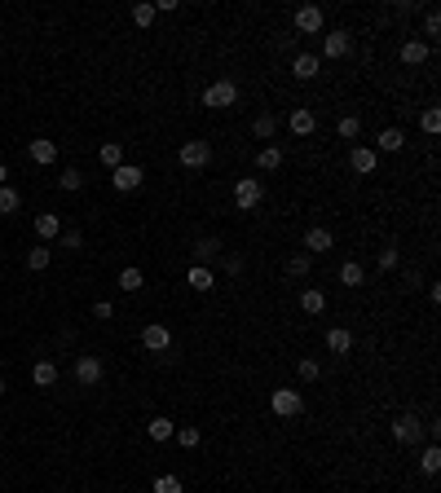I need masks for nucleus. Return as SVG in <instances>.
<instances>
[{
	"mask_svg": "<svg viewBox=\"0 0 441 493\" xmlns=\"http://www.w3.org/2000/svg\"><path fill=\"white\" fill-rule=\"evenodd\" d=\"M234 102H239V84L234 79H216L203 89V106H212V110H230Z\"/></svg>",
	"mask_w": 441,
	"mask_h": 493,
	"instance_id": "nucleus-1",
	"label": "nucleus"
},
{
	"mask_svg": "<svg viewBox=\"0 0 441 493\" xmlns=\"http://www.w3.org/2000/svg\"><path fill=\"white\" fill-rule=\"evenodd\" d=\"M269 405H274V414H278V418H296L300 410H305V397H300L296 388H274Z\"/></svg>",
	"mask_w": 441,
	"mask_h": 493,
	"instance_id": "nucleus-2",
	"label": "nucleus"
},
{
	"mask_svg": "<svg viewBox=\"0 0 441 493\" xmlns=\"http://www.w3.org/2000/svg\"><path fill=\"white\" fill-rule=\"evenodd\" d=\"M260 199H265V190H260L256 176H239V181H234V203H239V211H252Z\"/></svg>",
	"mask_w": 441,
	"mask_h": 493,
	"instance_id": "nucleus-3",
	"label": "nucleus"
},
{
	"mask_svg": "<svg viewBox=\"0 0 441 493\" xmlns=\"http://www.w3.org/2000/svg\"><path fill=\"white\" fill-rule=\"evenodd\" d=\"M102 374H106V365H102V357H75V384H84V388H93V384H102Z\"/></svg>",
	"mask_w": 441,
	"mask_h": 493,
	"instance_id": "nucleus-4",
	"label": "nucleus"
},
{
	"mask_svg": "<svg viewBox=\"0 0 441 493\" xmlns=\"http://www.w3.org/2000/svg\"><path fill=\"white\" fill-rule=\"evenodd\" d=\"M424 436V423L415 418V414H397L393 418V441H402V445H415Z\"/></svg>",
	"mask_w": 441,
	"mask_h": 493,
	"instance_id": "nucleus-5",
	"label": "nucleus"
},
{
	"mask_svg": "<svg viewBox=\"0 0 441 493\" xmlns=\"http://www.w3.org/2000/svg\"><path fill=\"white\" fill-rule=\"evenodd\" d=\"M142 181H146V172H142L137 163H119L115 172H110V185H115V190H124V194H128V190H137Z\"/></svg>",
	"mask_w": 441,
	"mask_h": 493,
	"instance_id": "nucleus-6",
	"label": "nucleus"
},
{
	"mask_svg": "<svg viewBox=\"0 0 441 493\" xmlns=\"http://www.w3.org/2000/svg\"><path fill=\"white\" fill-rule=\"evenodd\" d=\"M296 31L300 36H318L322 31V9L318 5H300L296 9Z\"/></svg>",
	"mask_w": 441,
	"mask_h": 493,
	"instance_id": "nucleus-7",
	"label": "nucleus"
},
{
	"mask_svg": "<svg viewBox=\"0 0 441 493\" xmlns=\"http://www.w3.org/2000/svg\"><path fill=\"white\" fill-rule=\"evenodd\" d=\"M181 163L186 167H208L212 163V146H208V141H186V146H181Z\"/></svg>",
	"mask_w": 441,
	"mask_h": 493,
	"instance_id": "nucleus-8",
	"label": "nucleus"
},
{
	"mask_svg": "<svg viewBox=\"0 0 441 493\" xmlns=\"http://www.w3.org/2000/svg\"><path fill=\"white\" fill-rule=\"evenodd\" d=\"M142 344H146L150 352H168V344H172V331H168V326H159V321H150V326L142 331Z\"/></svg>",
	"mask_w": 441,
	"mask_h": 493,
	"instance_id": "nucleus-9",
	"label": "nucleus"
},
{
	"mask_svg": "<svg viewBox=\"0 0 441 493\" xmlns=\"http://www.w3.org/2000/svg\"><path fill=\"white\" fill-rule=\"evenodd\" d=\"M287 123H292V132H296V137H313V132H318V115H313V110H305V106H296Z\"/></svg>",
	"mask_w": 441,
	"mask_h": 493,
	"instance_id": "nucleus-10",
	"label": "nucleus"
},
{
	"mask_svg": "<svg viewBox=\"0 0 441 493\" xmlns=\"http://www.w3.org/2000/svg\"><path fill=\"white\" fill-rule=\"evenodd\" d=\"M375 163H380V154L366 150V146H357V150L349 154V167H353L357 176H371V172H375Z\"/></svg>",
	"mask_w": 441,
	"mask_h": 493,
	"instance_id": "nucleus-11",
	"label": "nucleus"
},
{
	"mask_svg": "<svg viewBox=\"0 0 441 493\" xmlns=\"http://www.w3.org/2000/svg\"><path fill=\"white\" fill-rule=\"evenodd\" d=\"M331 229H322V225H313V229L305 234V247H309V256H322V251H331Z\"/></svg>",
	"mask_w": 441,
	"mask_h": 493,
	"instance_id": "nucleus-12",
	"label": "nucleus"
},
{
	"mask_svg": "<svg viewBox=\"0 0 441 493\" xmlns=\"http://www.w3.org/2000/svg\"><path fill=\"white\" fill-rule=\"evenodd\" d=\"M36 234L45 238V243H49V238H58L62 234V216H58V211H40V216H36Z\"/></svg>",
	"mask_w": 441,
	"mask_h": 493,
	"instance_id": "nucleus-13",
	"label": "nucleus"
},
{
	"mask_svg": "<svg viewBox=\"0 0 441 493\" xmlns=\"http://www.w3.org/2000/svg\"><path fill=\"white\" fill-rule=\"evenodd\" d=\"M327 348L336 352V357H344V352H353V335L344 331V326H331L327 331Z\"/></svg>",
	"mask_w": 441,
	"mask_h": 493,
	"instance_id": "nucleus-14",
	"label": "nucleus"
},
{
	"mask_svg": "<svg viewBox=\"0 0 441 493\" xmlns=\"http://www.w3.org/2000/svg\"><path fill=\"white\" fill-rule=\"evenodd\" d=\"M402 62H406V66L428 62V40H406V45H402Z\"/></svg>",
	"mask_w": 441,
	"mask_h": 493,
	"instance_id": "nucleus-15",
	"label": "nucleus"
},
{
	"mask_svg": "<svg viewBox=\"0 0 441 493\" xmlns=\"http://www.w3.org/2000/svg\"><path fill=\"white\" fill-rule=\"evenodd\" d=\"M349 45H353L349 31H331V36L322 40V53H327V58H344V53H349Z\"/></svg>",
	"mask_w": 441,
	"mask_h": 493,
	"instance_id": "nucleus-16",
	"label": "nucleus"
},
{
	"mask_svg": "<svg viewBox=\"0 0 441 493\" xmlns=\"http://www.w3.org/2000/svg\"><path fill=\"white\" fill-rule=\"evenodd\" d=\"M300 308H305L309 317H318L322 308H327V295H322L318 287H305V291H300Z\"/></svg>",
	"mask_w": 441,
	"mask_h": 493,
	"instance_id": "nucleus-17",
	"label": "nucleus"
},
{
	"mask_svg": "<svg viewBox=\"0 0 441 493\" xmlns=\"http://www.w3.org/2000/svg\"><path fill=\"white\" fill-rule=\"evenodd\" d=\"M292 75L296 79H313V75H318V58H313V53H296V58H292Z\"/></svg>",
	"mask_w": 441,
	"mask_h": 493,
	"instance_id": "nucleus-18",
	"label": "nucleus"
},
{
	"mask_svg": "<svg viewBox=\"0 0 441 493\" xmlns=\"http://www.w3.org/2000/svg\"><path fill=\"white\" fill-rule=\"evenodd\" d=\"M186 282H190L195 291H212V287H216V273L208 269V264H195V269L186 273Z\"/></svg>",
	"mask_w": 441,
	"mask_h": 493,
	"instance_id": "nucleus-19",
	"label": "nucleus"
},
{
	"mask_svg": "<svg viewBox=\"0 0 441 493\" xmlns=\"http://www.w3.org/2000/svg\"><path fill=\"white\" fill-rule=\"evenodd\" d=\"M115 287L133 295V291H142V287H146V278H142V269H137V264H128V269H119V278H115Z\"/></svg>",
	"mask_w": 441,
	"mask_h": 493,
	"instance_id": "nucleus-20",
	"label": "nucleus"
},
{
	"mask_svg": "<svg viewBox=\"0 0 441 493\" xmlns=\"http://www.w3.org/2000/svg\"><path fill=\"white\" fill-rule=\"evenodd\" d=\"M31 384H36V388H53V384H58V365H53V361H36Z\"/></svg>",
	"mask_w": 441,
	"mask_h": 493,
	"instance_id": "nucleus-21",
	"label": "nucleus"
},
{
	"mask_svg": "<svg viewBox=\"0 0 441 493\" xmlns=\"http://www.w3.org/2000/svg\"><path fill=\"white\" fill-rule=\"evenodd\" d=\"M27 150H31V159H36V163H53V159H58V146H53L49 137H36Z\"/></svg>",
	"mask_w": 441,
	"mask_h": 493,
	"instance_id": "nucleus-22",
	"label": "nucleus"
},
{
	"mask_svg": "<svg viewBox=\"0 0 441 493\" xmlns=\"http://www.w3.org/2000/svg\"><path fill=\"white\" fill-rule=\"evenodd\" d=\"M256 167H260V172H278V167H283V150L278 146H265V150L256 154Z\"/></svg>",
	"mask_w": 441,
	"mask_h": 493,
	"instance_id": "nucleus-23",
	"label": "nucleus"
},
{
	"mask_svg": "<svg viewBox=\"0 0 441 493\" xmlns=\"http://www.w3.org/2000/svg\"><path fill=\"white\" fill-rule=\"evenodd\" d=\"M98 159H102V163L110 167V172H115V167L124 163V146H119V141H106V146L98 150Z\"/></svg>",
	"mask_w": 441,
	"mask_h": 493,
	"instance_id": "nucleus-24",
	"label": "nucleus"
},
{
	"mask_svg": "<svg viewBox=\"0 0 441 493\" xmlns=\"http://www.w3.org/2000/svg\"><path fill=\"white\" fill-rule=\"evenodd\" d=\"M406 146V137H402V128H384L380 132V150L384 154H397V150H402Z\"/></svg>",
	"mask_w": 441,
	"mask_h": 493,
	"instance_id": "nucleus-25",
	"label": "nucleus"
},
{
	"mask_svg": "<svg viewBox=\"0 0 441 493\" xmlns=\"http://www.w3.org/2000/svg\"><path fill=\"white\" fill-rule=\"evenodd\" d=\"M362 264H357V260H344L340 264V282H344V287H362Z\"/></svg>",
	"mask_w": 441,
	"mask_h": 493,
	"instance_id": "nucleus-26",
	"label": "nucleus"
},
{
	"mask_svg": "<svg viewBox=\"0 0 441 493\" xmlns=\"http://www.w3.org/2000/svg\"><path fill=\"white\" fill-rule=\"evenodd\" d=\"M172 432H177V427H172V423H168V418H163V414H159V418H150V423H146V436H150V441H168V436H172Z\"/></svg>",
	"mask_w": 441,
	"mask_h": 493,
	"instance_id": "nucleus-27",
	"label": "nucleus"
},
{
	"mask_svg": "<svg viewBox=\"0 0 441 493\" xmlns=\"http://www.w3.org/2000/svg\"><path fill=\"white\" fill-rule=\"evenodd\" d=\"M252 132H256L260 141H269L274 132H278V119H274V115H269V110H265V115H256V123H252Z\"/></svg>",
	"mask_w": 441,
	"mask_h": 493,
	"instance_id": "nucleus-28",
	"label": "nucleus"
},
{
	"mask_svg": "<svg viewBox=\"0 0 441 493\" xmlns=\"http://www.w3.org/2000/svg\"><path fill=\"white\" fill-rule=\"evenodd\" d=\"M22 207V199H18V190H9V185H0V216H13V211Z\"/></svg>",
	"mask_w": 441,
	"mask_h": 493,
	"instance_id": "nucleus-29",
	"label": "nucleus"
},
{
	"mask_svg": "<svg viewBox=\"0 0 441 493\" xmlns=\"http://www.w3.org/2000/svg\"><path fill=\"white\" fill-rule=\"evenodd\" d=\"M336 132H340V141H353L357 132H362V119H357V115H344V119L336 123Z\"/></svg>",
	"mask_w": 441,
	"mask_h": 493,
	"instance_id": "nucleus-30",
	"label": "nucleus"
},
{
	"mask_svg": "<svg viewBox=\"0 0 441 493\" xmlns=\"http://www.w3.org/2000/svg\"><path fill=\"white\" fill-rule=\"evenodd\" d=\"M419 467L428 471V476H437V471H441V449H437V445H428V449L419 454Z\"/></svg>",
	"mask_w": 441,
	"mask_h": 493,
	"instance_id": "nucleus-31",
	"label": "nucleus"
},
{
	"mask_svg": "<svg viewBox=\"0 0 441 493\" xmlns=\"http://www.w3.org/2000/svg\"><path fill=\"white\" fill-rule=\"evenodd\" d=\"M49 260H53V256H49V247H31V251H27V269H36V273H40V269H49Z\"/></svg>",
	"mask_w": 441,
	"mask_h": 493,
	"instance_id": "nucleus-32",
	"label": "nucleus"
},
{
	"mask_svg": "<svg viewBox=\"0 0 441 493\" xmlns=\"http://www.w3.org/2000/svg\"><path fill=\"white\" fill-rule=\"evenodd\" d=\"M296 370H300V379H305V384H318V379H322V365L313 361V357H305V361L296 365Z\"/></svg>",
	"mask_w": 441,
	"mask_h": 493,
	"instance_id": "nucleus-33",
	"label": "nucleus"
},
{
	"mask_svg": "<svg viewBox=\"0 0 441 493\" xmlns=\"http://www.w3.org/2000/svg\"><path fill=\"white\" fill-rule=\"evenodd\" d=\"M150 493H181V480H177V476H155Z\"/></svg>",
	"mask_w": 441,
	"mask_h": 493,
	"instance_id": "nucleus-34",
	"label": "nucleus"
},
{
	"mask_svg": "<svg viewBox=\"0 0 441 493\" xmlns=\"http://www.w3.org/2000/svg\"><path fill=\"white\" fill-rule=\"evenodd\" d=\"M58 181H62V190H71V194H75L80 185H84V172H80V167H66V172H62Z\"/></svg>",
	"mask_w": 441,
	"mask_h": 493,
	"instance_id": "nucleus-35",
	"label": "nucleus"
},
{
	"mask_svg": "<svg viewBox=\"0 0 441 493\" xmlns=\"http://www.w3.org/2000/svg\"><path fill=\"white\" fill-rule=\"evenodd\" d=\"M172 436H177V441H181V445H186V449H195V445H199V441H203V432H199V427H177V432H172Z\"/></svg>",
	"mask_w": 441,
	"mask_h": 493,
	"instance_id": "nucleus-36",
	"label": "nucleus"
},
{
	"mask_svg": "<svg viewBox=\"0 0 441 493\" xmlns=\"http://www.w3.org/2000/svg\"><path fill=\"white\" fill-rule=\"evenodd\" d=\"M287 273L305 278V273H309V251H300V256H292V260H287Z\"/></svg>",
	"mask_w": 441,
	"mask_h": 493,
	"instance_id": "nucleus-37",
	"label": "nucleus"
},
{
	"mask_svg": "<svg viewBox=\"0 0 441 493\" xmlns=\"http://www.w3.org/2000/svg\"><path fill=\"white\" fill-rule=\"evenodd\" d=\"M133 22L137 26H150V22H155V5H133Z\"/></svg>",
	"mask_w": 441,
	"mask_h": 493,
	"instance_id": "nucleus-38",
	"label": "nucleus"
},
{
	"mask_svg": "<svg viewBox=\"0 0 441 493\" xmlns=\"http://www.w3.org/2000/svg\"><path fill=\"white\" fill-rule=\"evenodd\" d=\"M195 251H199V264H203V260H216V251H221V243H216V238H208V243H199Z\"/></svg>",
	"mask_w": 441,
	"mask_h": 493,
	"instance_id": "nucleus-39",
	"label": "nucleus"
},
{
	"mask_svg": "<svg viewBox=\"0 0 441 493\" xmlns=\"http://www.w3.org/2000/svg\"><path fill=\"white\" fill-rule=\"evenodd\" d=\"M437 31H441V13L428 9V13H424V36H437Z\"/></svg>",
	"mask_w": 441,
	"mask_h": 493,
	"instance_id": "nucleus-40",
	"label": "nucleus"
},
{
	"mask_svg": "<svg viewBox=\"0 0 441 493\" xmlns=\"http://www.w3.org/2000/svg\"><path fill=\"white\" fill-rule=\"evenodd\" d=\"M62 247H66V251H80V247H84V234H80V229H66V234H62Z\"/></svg>",
	"mask_w": 441,
	"mask_h": 493,
	"instance_id": "nucleus-41",
	"label": "nucleus"
},
{
	"mask_svg": "<svg viewBox=\"0 0 441 493\" xmlns=\"http://www.w3.org/2000/svg\"><path fill=\"white\" fill-rule=\"evenodd\" d=\"M380 269H384V273L397 269V247H384V251H380Z\"/></svg>",
	"mask_w": 441,
	"mask_h": 493,
	"instance_id": "nucleus-42",
	"label": "nucleus"
},
{
	"mask_svg": "<svg viewBox=\"0 0 441 493\" xmlns=\"http://www.w3.org/2000/svg\"><path fill=\"white\" fill-rule=\"evenodd\" d=\"M419 123H424V132L433 137V132L441 128V115H437V110H424V119H419Z\"/></svg>",
	"mask_w": 441,
	"mask_h": 493,
	"instance_id": "nucleus-43",
	"label": "nucleus"
},
{
	"mask_svg": "<svg viewBox=\"0 0 441 493\" xmlns=\"http://www.w3.org/2000/svg\"><path fill=\"white\" fill-rule=\"evenodd\" d=\"M93 317H115V304H110V300H98V304H93Z\"/></svg>",
	"mask_w": 441,
	"mask_h": 493,
	"instance_id": "nucleus-44",
	"label": "nucleus"
},
{
	"mask_svg": "<svg viewBox=\"0 0 441 493\" xmlns=\"http://www.w3.org/2000/svg\"><path fill=\"white\" fill-rule=\"evenodd\" d=\"M5 181H9V167H5V163H0V185H5Z\"/></svg>",
	"mask_w": 441,
	"mask_h": 493,
	"instance_id": "nucleus-45",
	"label": "nucleus"
},
{
	"mask_svg": "<svg viewBox=\"0 0 441 493\" xmlns=\"http://www.w3.org/2000/svg\"><path fill=\"white\" fill-rule=\"evenodd\" d=\"M0 397H5V379H0Z\"/></svg>",
	"mask_w": 441,
	"mask_h": 493,
	"instance_id": "nucleus-46",
	"label": "nucleus"
},
{
	"mask_svg": "<svg viewBox=\"0 0 441 493\" xmlns=\"http://www.w3.org/2000/svg\"><path fill=\"white\" fill-rule=\"evenodd\" d=\"M0 40H5V31H0Z\"/></svg>",
	"mask_w": 441,
	"mask_h": 493,
	"instance_id": "nucleus-47",
	"label": "nucleus"
},
{
	"mask_svg": "<svg viewBox=\"0 0 441 493\" xmlns=\"http://www.w3.org/2000/svg\"><path fill=\"white\" fill-rule=\"evenodd\" d=\"M146 493H150V489H146Z\"/></svg>",
	"mask_w": 441,
	"mask_h": 493,
	"instance_id": "nucleus-48",
	"label": "nucleus"
}]
</instances>
